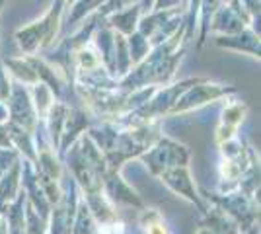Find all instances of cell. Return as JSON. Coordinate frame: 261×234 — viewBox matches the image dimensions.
<instances>
[{
    "instance_id": "cell-1",
    "label": "cell",
    "mask_w": 261,
    "mask_h": 234,
    "mask_svg": "<svg viewBox=\"0 0 261 234\" xmlns=\"http://www.w3.org/2000/svg\"><path fill=\"white\" fill-rule=\"evenodd\" d=\"M86 133L101 150L108 168L121 170L123 164L137 160L162 137V121L141 127H121L113 121H98Z\"/></svg>"
},
{
    "instance_id": "cell-2",
    "label": "cell",
    "mask_w": 261,
    "mask_h": 234,
    "mask_svg": "<svg viewBox=\"0 0 261 234\" xmlns=\"http://www.w3.org/2000/svg\"><path fill=\"white\" fill-rule=\"evenodd\" d=\"M191 41L185 39V25H181L172 37L150 49V53L139 65L130 68L125 76L117 80V86L125 92L141 88H162L174 82L175 70L181 65L187 47Z\"/></svg>"
},
{
    "instance_id": "cell-3",
    "label": "cell",
    "mask_w": 261,
    "mask_h": 234,
    "mask_svg": "<svg viewBox=\"0 0 261 234\" xmlns=\"http://www.w3.org/2000/svg\"><path fill=\"white\" fill-rule=\"evenodd\" d=\"M66 0H53L41 18L33 20L28 25H22L14 32V39L20 47L22 55H37L55 47V39L63 28V16L66 12Z\"/></svg>"
},
{
    "instance_id": "cell-4",
    "label": "cell",
    "mask_w": 261,
    "mask_h": 234,
    "mask_svg": "<svg viewBox=\"0 0 261 234\" xmlns=\"http://www.w3.org/2000/svg\"><path fill=\"white\" fill-rule=\"evenodd\" d=\"M240 90L234 84H224V82H215L208 78L197 76V80L187 86L181 92V96L177 98L174 108L170 110L168 117H177V115H187V113L201 110L208 103H215L220 100H228L232 96H236Z\"/></svg>"
},
{
    "instance_id": "cell-5",
    "label": "cell",
    "mask_w": 261,
    "mask_h": 234,
    "mask_svg": "<svg viewBox=\"0 0 261 234\" xmlns=\"http://www.w3.org/2000/svg\"><path fill=\"white\" fill-rule=\"evenodd\" d=\"M201 195L207 203L217 205L218 209H222L228 217H232L242 228V234L246 232L248 228H251L253 224H259V201L251 199L240 190H232L228 193L201 191Z\"/></svg>"
},
{
    "instance_id": "cell-6",
    "label": "cell",
    "mask_w": 261,
    "mask_h": 234,
    "mask_svg": "<svg viewBox=\"0 0 261 234\" xmlns=\"http://www.w3.org/2000/svg\"><path fill=\"white\" fill-rule=\"evenodd\" d=\"M137 160H141L154 178H158L164 170H170L175 166H189L191 152L189 148L174 139L162 135L146 152H142Z\"/></svg>"
},
{
    "instance_id": "cell-7",
    "label": "cell",
    "mask_w": 261,
    "mask_h": 234,
    "mask_svg": "<svg viewBox=\"0 0 261 234\" xmlns=\"http://www.w3.org/2000/svg\"><path fill=\"white\" fill-rule=\"evenodd\" d=\"M158 179L170 191H174L175 195L184 197L193 207H197V211H201V215L207 211L208 203L203 199L201 191L195 186V179H193V174H191V168L189 166H175L170 168V170H164L162 174L158 176Z\"/></svg>"
},
{
    "instance_id": "cell-8",
    "label": "cell",
    "mask_w": 261,
    "mask_h": 234,
    "mask_svg": "<svg viewBox=\"0 0 261 234\" xmlns=\"http://www.w3.org/2000/svg\"><path fill=\"white\" fill-rule=\"evenodd\" d=\"M6 108H8V121L18 125V127H22V129H25L28 133L32 135L37 131L39 119H37L33 101L30 98L28 86L12 80V92L8 101H6Z\"/></svg>"
},
{
    "instance_id": "cell-9",
    "label": "cell",
    "mask_w": 261,
    "mask_h": 234,
    "mask_svg": "<svg viewBox=\"0 0 261 234\" xmlns=\"http://www.w3.org/2000/svg\"><path fill=\"white\" fill-rule=\"evenodd\" d=\"M250 16L240 6V0H230L228 4H220L213 14L208 23V35H232L250 28Z\"/></svg>"
},
{
    "instance_id": "cell-10",
    "label": "cell",
    "mask_w": 261,
    "mask_h": 234,
    "mask_svg": "<svg viewBox=\"0 0 261 234\" xmlns=\"http://www.w3.org/2000/svg\"><path fill=\"white\" fill-rule=\"evenodd\" d=\"M257 156L255 148L248 145V150L242 156H218V191L217 193H228L232 190H238L240 178L248 170L251 160Z\"/></svg>"
},
{
    "instance_id": "cell-11",
    "label": "cell",
    "mask_w": 261,
    "mask_h": 234,
    "mask_svg": "<svg viewBox=\"0 0 261 234\" xmlns=\"http://www.w3.org/2000/svg\"><path fill=\"white\" fill-rule=\"evenodd\" d=\"M101 188L103 193L108 195V199L117 207V205H125V207H133V209H144V201L141 195L127 184V179L121 176V170H113L108 168L103 178H101Z\"/></svg>"
},
{
    "instance_id": "cell-12",
    "label": "cell",
    "mask_w": 261,
    "mask_h": 234,
    "mask_svg": "<svg viewBox=\"0 0 261 234\" xmlns=\"http://www.w3.org/2000/svg\"><path fill=\"white\" fill-rule=\"evenodd\" d=\"M248 112H250V106L246 101L232 100V98L226 100L222 112H220V117H218L217 129H215V143H217V146L230 141V139H234V137H238L240 125L248 117Z\"/></svg>"
},
{
    "instance_id": "cell-13",
    "label": "cell",
    "mask_w": 261,
    "mask_h": 234,
    "mask_svg": "<svg viewBox=\"0 0 261 234\" xmlns=\"http://www.w3.org/2000/svg\"><path fill=\"white\" fill-rule=\"evenodd\" d=\"M92 125H94V121H92V115L88 113L86 108H80V106L70 108V106H68V112H66V119H65V127H63L61 141H59V148H57V154H59V158H63L66 150L74 145V143H76L82 135L86 133Z\"/></svg>"
},
{
    "instance_id": "cell-14",
    "label": "cell",
    "mask_w": 261,
    "mask_h": 234,
    "mask_svg": "<svg viewBox=\"0 0 261 234\" xmlns=\"http://www.w3.org/2000/svg\"><path fill=\"white\" fill-rule=\"evenodd\" d=\"M215 45L226 51H234V53H246L259 61V34L253 32L251 28L242 30L240 34L215 35Z\"/></svg>"
},
{
    "instance_id": "cell-15",
    "label": "cell",
    "mask_w": 261,
    "mask_h": 234,
    "mask_svg": "<svg viewBox=\"0 0 261 234\" xmlns=\"http://www.w3.org/2000/svg\"><path fill=\"white\" fill-rule=\"evenodd\" d=\"M66 112H68V103L65 100H55L51 110L45 115L43 129L45 135L49 139V143L55 150L59 148V141H61V133H63V127H65V119H66Z\"/></svg>"
},
{
    "instance_id": "cell-16",
    "label": "cell",
    "mask_w": 261,
    "mask_h": 234,
    "mask_svg": "<svg viewBox=\"0 0 261 234\" xmlns=\"http://www.w3.org/2000/svg\"><path fill=\"white\" fill-rule=\"evenodd\" d=\"M201 226H205L215 234H242L238 223L232 217H228L222 209H218L217 205H211V203H208L207 211L203 213Z\"/></svg>"
},
{
    "instance_id": "cell-17",
    "label": "cell",
    "mask_w": 261,
    "mask_h": 234,
    "mask_svg": "<svg viewBox=\"0 0 261 234\" xmlns=\"http://www.w3.org/2000/svg\"><path fill=\"white\" fill-rule=\"evenodd\" d=\"M141 16H142L141 6L135 4V6H130V8H125V10H119V12H115V14H111V16H108V18H106V23H108L113 32L121 34L123 37H129L130 34L137 32Z\"/></svg>"
},
{
    "instance_id": "cell-18",
    "label": "cell",
    "mask_w": 261,
    "mask_h": 234,
    "mask_svg": "<svg viewBox=\"0 0 261 234\" xmlns=\"http://www.w3.org/2000/svg\"><path fill=\"white\" fill-rule=\"evenodd\" d=\"M25 193L23 190L14 201L2 207V219L8 234H25Z\"/></svg>"
},
{
    "instance_id": "cell-19",
    "label": "cell",
    "mask_w": 261,
    "mask_h": 234,
    "mask_svg": "<svg viewBox=\"0 0 261 234\" xmlns=\"http://www.w3.org/2000/svg\"><path fill=\"white\" fill-rule=\"evenodd\" d=\"M2 63H4V67L8 70V74L12 76V80H16V82H20L23 86H33V84H37L39 82V78L35 74V68L32 67V63H30V59L25 55L22 57H8V59H2Z\"/></svg>"
},
{
    "instance_id": "cell-20",
    "label": "cell",
    "mask_w": 261,
    "mask_h": 234,
    "mask_svg": "<svg viewBox=\"0 0 261 234\" xmlns=\"http://www.w3.org/2000/svg\"><path fill=\"white\" fill-rule=\"evenodd\" d=\"M22 191V158L0 178V205H8Z\"/></svg>"
},
{
    "instance_id": "cell-21",
    "label": "cell",
    "mask_w": 261,
    "mask_h": 234,
    "mask_svg": "<svg viewBox=\"0 0 261 234\" xmlns=\"http://www.w3.org/2000/svg\"><path fill=\"white\" fill-rule=\"evenodd\" d=\"M139 226L142 234H172V228L164 215L154 207H144L139 215Z\"/></svg>"
},
{
    "instance_id": "cell-22",
    "label": "cell",
    "mask_w": 261,
    "mask_h": 234,
    "mask_svg": "<svg viewBox=\"0 0 261 234\" xmlns=\"http://www.w3.org/2000/svg\"><path fill=\"white\" fill-rule=\"evenodd\" d=\"M106 0H74L72 4H70V10L66 14V23L68 25H78L80 22H84L88 16H92V14H96V12L101 8V4H103Z\"/></svg>"
},
{
    "instance_id": "cell-23",
    "label": "cell",
    "mask_w": 261,
    "mask_h": 234,
    "mask_svg": "<svg viewBox=\"0 0 261 234\" xmlns=\"http://www.w3.org/2000/svg\"><path fill=\"white\" fill-rule=\"evenodd\" d=\"M30 98L33 101V108H35V113H37V119L39 121H43L47 112L51 110V106H53V101L57 100L53 96V92L47 88L45 84L41 82H37V84H33L30 86Z\"/></svg>"
},
{
    "instance_id": "cell-24",
    "label": "cell",
    "mask_w": 261,
    "mask_h": 234,
    "mask_svg": "<svg viewBox=\"0 0 261 234\" xmlns=\"http://www.w3.org/2000/svg\"><path fill=\"white\" fill-rule=\"evenodd\" d=\"M70 234H98V230H96V221H94L90 209L86 207L82 195H80V201H78L76 215H74V221H72Z\"/></svg>"
},
{
    "instance_id": "cell-25",
    "label": "cell",
    "mask_w": 261,
    "mask_h": 234,
    "mask_svg": "<svg viewBox=\"0 0 261 234\" xmlns=\"http://www.w3.org/2000/svg\"><path fill=\"white\" fill-rule=\"evenodd\" d=\"M127 47H129V57H130L133 67L139 65L142 59L150 53V49H152L150 41L142 34H139V32H135V34H130L129 37H127Z\"/></svg>"
},
{
    "instance_id": "cell-26",
    "label": "cell",
    "mask_w": 261,
    "mask_h": 234,
    "mask_svg": "<svg viewBox=\"0 0 261 234\" xmlns=\"http://www.w3.org/2000/svg\"><path fill=\"white\" fill-rule=\"evenodd\" d=\"M25 234H49V226L43 217H39L37 211L25 199Z\"/></svg>"
},
{
    "instance_id": "cell-27",
    "label": "cell",
    "mask_w": 261,
    "mask_h": 234,
    "mask_svg": "<svg viewBox=\"0 0 261 234\" xmlns=\"http://www.w3.org/2000/svg\"><path fill=\"white\" fill-rule=\"evenodd\" d=\"M135 4H139V0H106V2L101 4V8L98 10V14L106 20L111 14H115V12H119V10H125V8H130V6H135Z\"/></svg>"
},
{
    "instance_id": "cell-28",
    "label": "cell",
    "mask_w": 261,
    "mask_h": 234,
    "mask_svg": "<svg viewBox=\"0 0 261 234\" xmlns=\"http://www.w3.org/2000/svg\"><path fill=\"white\" fill-rule=\"evenodd\" d=\"M12 92V76L8 74V70L4 67L2 59H0V101L6 106V101L10 98Z\"/></svg>"
},
{
    "instance_id": "cell-29",
    "label": "cell",
    "mask_w": 261,
    "mask_h": 234,
    "mask_svg": "<svg viewBox=\"0 0 261 234\" xmlns=\"http://www.w3.org/2000/svg\"><path fill=\"white\" fill-rule=\"evenodd\" d=\"M172 8H185L184 0H154L150 10H172Z\"/></svg>"
},
{
    "instance_id": "cell-30",
    "label": "cell",
    "mask_w": 261,
    "mask_h": 234,
    "mask_svg": "<svg viewBox=\"0 0 261 234\" xmlns=\"http://www.w3.org/2000/svg\"><path fill=\"white\" fill-rule=\"evenodd\" d=\"M0 148H14L8 129H6V123H0Z\"/></svg>"
},
{
    "instance_id": "cell-31",
    "label": "cell",
    "mask_w": 261,
    "mask_h": 234,
    "mask_svg": "<svg viewBox=\"0 0 261 234\" xmlns=\"http://www.w3.org/2000/svg\"><path fill=\"white\" fill-rule=\"evenodd\" d=\"M152 2H154V0H139V6H141L142 14L150 12V8H152Z\"/></svg>"
},
{
    "instance_id": "cell-32",
    "label": "cell",
    "mask_w": 261,
    "mask_h": 234,
    "mask_svg": "<svg viewBox=\"0 0 261 234\" xmlns=\"http://www.w3.org/2000/svg\"><path fill=\"white\" fill-rule=\"evenodd\" d=\"M8 121V108L0 101V123H6Z\"/></svg>"
},
{
    "instance_id": "cell-33",
    "label": "cell",
    "mask_w": 261,
    "mask_h": 234,
    "mask_svg": "<svg viewBox=\"0 0 261 234\" xmlns=\"http://www.w3.org/2000/svg\"><path fill=\"white\" fill-rule=\"evenodd\" d=\"M197 234H215V232H211L208 228H205V226H201V228L197 230Z\"/></svg>"
},
{
    "instance_id": "cell-34",
    "label": "cell",
    "mask_w": 261,
    "mask_h": 234,
    "mask_svg": "<svg viewBox=\"0 0 261 234\" xmlns=\"http://www.w3.org/2000/svg\"><path fill=\"white\" fill-rule=\"evenodd\" d=\"M4 6H6V0H0V16H2V10H4Z\"/></svg>"
},
{
    "instance_id": "cell-35",
    "label": "cell",
    "mask_w": 261,
    "mask_h": 234,
    "mask_svg": "<svg viewBox=\"0 0 261 234\" xmlns=\"http://www.w3.org/2000/svg\"><path fill=\"white\" fill-rule=\"evenodd\" d=\"M220 2H222V4H228L230 0H220Z\"/></svg>"
},
{
    "instance_id": "cell-36",
    "label": "cell",
    "mask_w": 261,
    "mask_h": 234,
    "mask_svg": "<svg viewBox=\"0 0 261 234\" xmlns=\"http://www.w3.org/2000/svg\"><path fill=\"white\" fill-rule=\"evenodd\" d=\"M72 2H74V0H66V4H72Z\"/></svg>"
},
{
    "instance_id": "cell-37",
    "label": "cell",
    "mask_w": 261,
    "mask_h": 234,
    "mask_svg": "<svg viewBox=\"0 0 261 234\" xmlns=\"http://www.w3.org/2000/svg\"><path fill=\"white\" fill-rule=\"evenodd\" d=\"M0 223H2V211H0Z\"/></svg>"
},
{
    "instance_id": "cell-38",
    "label": "cell",
    "mask_w": 261,
    "mask_h": 234,
    "mask_svg": "<svg viewBox=\"0 0 261 234\" xmlns=\"http://www.w3.org/2000/svg\"><path fill=\"white\" fill-rule=\"evenodd\" d=\"M184 4H185V6H187V0H184Z\"/></svg>"
},
{
    "instance_id": "cell-39",
    "label": "cell",
    "mask_w": 261,
    "mask_h": 234,
    "mask_svg": "<svg viewBox=\"0 0 261 234\" xmlns=\"http://www.w3.org/2000/svg\"><path fill=\"white\" fill-rule=\"evenodd\" d=\"M0 211H2V205H0Z\"/></svg>"
}]
</instances>
